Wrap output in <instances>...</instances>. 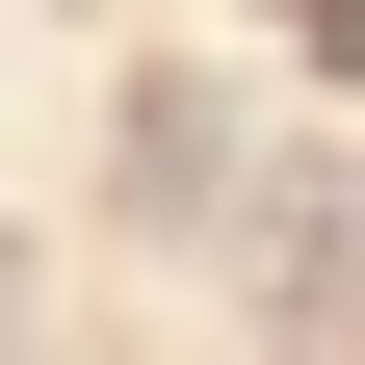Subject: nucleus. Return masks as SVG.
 <instances>
[{
    "instance_id": "1",
    "label": "nucleus",
    "mask_w": 365,
    "mask_h": 365,
    "mask_svg": "<svg viewBox=\"0 0 365 365\" xmlns=\"http://www.w3.org/2000/svg\"><path fill=\"white\" fill-rule=\"evenodd\" d=\"M130 182H157V235H182V209L235 182V105H209V78H157V105H130Z\"/></svg>"
},
{
    "instance_id": "2",
    "label": "nucleus",
    "mask_w": 365,
    "mask_h": 365,
    "mask_svg": "<svg viewBox=\"0 0 365 365\" xmlns=\"http://www.w3.org/2000/svg\"><path fill=\"white\" fill-rule=\"evenodd\" d=\"M287 26H313V53H339V78H365V0H287Z\"/></svg>"
}]
</instances>
